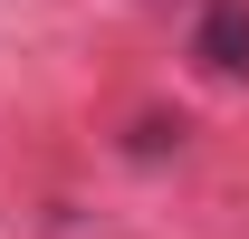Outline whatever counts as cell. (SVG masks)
I'll list each match as a JSON object with an SVG mask.
<instances>
[{
    "label": "cell",
    "mask_w": 249,
    "mask_h": 239,
    "mask_svg": "<svg viewBox=\"0 0 249 239\" xmlns=\"http://www.w3.org/2000/svg\"><path fill=\"white\" fill-rule=\"evenodd\" d=\"M192 67L220 86H249V0H201L192 10Z\"/></svg>",
    "instance_id": "obj_1"
}]
</instances>
